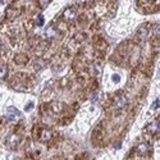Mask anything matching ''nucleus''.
Returning <instances> with one entry per match:
<instances>
[{"mask_svg":"<svg viewBox=\"0 0 160 160\" xmlns=\"http://www.w3.org/2000/svg\"><path fill=\"white\" fill-rule=\"evenodd\" d=\"M149 150H150V147L147 143H140L138 146H137V152L140 154V155H146L147 152H149Z\"/></svg>","mask_w":160,"mask_h":160,"instance_id":"nucleus-7","label":"nucleus"},{"mask_svg":"<svg viewBox=\"0 0 160 160\" xmlns=\"http://www.w3.org/2000/svg\"><path fill=\"white\" fill-rule=\"evenodd\" d=\"M158 129H159V124H158V122H152V123H150L149 126L146 127V131H147L149 133H151V134L156 133V132H158Z\"/></svg>","mask_w":160,"mask_h":160,"instance_id":"nucleus-8","label":"nucleus"},{"mask_svg":"<svg viewBox=\"0 0 160 160\" xmlns=\"http://www.w3.org/2000/svg\"><path fill=\"white\" fill-rule=\"evenodd\" d=\"M44 24V17H42V14H38V17H37V26H42Z\"/></svg>","mask_w":160,"mask_h":160,"instance_id":"nucleus-13","label":"nucleus"},{"mask_svg":"<svg viewBox=\"0 0 160 160\" xmlns=\"http://www.w3.org/2000/svg\"><path fill=\"white\" fill-rule=\"evenodd\" d=\"M111 79H113L114 82H119L120 77H119V74H113V76H111Z\"/></svg>","mask_w":160,"mask_h":160,"instance_id":"nucleus-14","label":"nucleus"},{"mask_svg":"<svg viewBox=\"0 0 160 160\" xmlns=\"http://www.w3.org/2000/svg\"><path fill=\"white\" fill-rule=\"evenodd\" d=\"M56 36V30L54 28V26H49V27L45 30V37L46 38H54Z\"/></svg>","mask_w":160,"mask_h":160,"instance_id":"nucleus-6","label":"nucleus"},{"mask_svg":"<svg viewBox=\"0 0 160 160\" xmlns=\"http://www.w3.org/2000/svg\"><path fill=\"white\" fill-rule=\"evenodd\" d=\"M6 72H8V67L6 64H0V79L4 78L6 76Z\"/></svg>","mask_w":160,"mask_h":160,"instance_id":"nucleus-11","label":"nucleus"},{"mask_svg":"<svg viewBox=\"0 0 160 160\" xmlns=\"http://www.w3.org/2000/svg\"><path fill=\"white\" fill-rule=\"evenodd\" d=\"M63 15H64V18H65L67 21H73V19L77 17V12H76L74 8H67L65 10H64Z\"/></svg>","mask_w":160,"mask_h":160,"instance_id":"nucleus-5","label":"nucleus"},{"mask_svg":"<svg viewBox=\"0 0 160 160\" xmlns=\"http://www.w3.org/2000/svg\"><path fill=\"white\" fill-rule=\"evenodd\" d=\"M22 115V113L18 110L17 108H13V106H9L6 109V119L10 120V122H14L17 118H19Z\"/></svg>","mask_w":160,"mask_h":160,"instance_id":"nucleus-1","label":"nucleus"},{"mask_svg":"<svg viewBox=\"0 0 160 160\" xmlns=\"http://www.w3.org/2000/svg\"><path fill=\"white\" fill-rule=\"evenodd\" d=\"M6 142H8V145L10 146L12 149H15V147L19 145V142H21V137H19L18 134H15V133L14 134H10Z\"/></svg>","mask_w":160,"mask_h":160,"instance_id":"nucleus-3","label":"nucleus"},{"mask_svg":"<svg viewBox=\"0 0 160 160\" xmlns=\"http://www.w3.org/2000/svg\"><path fill=\"white\" fill-rule=\"evenodd\" d=\"M42 67H44V62H42V60H37V62L36 63H35V69H41V68H42Z\"/></svg>","mask_w":160,"mask_h":160,"instance_id":"nucleus-12","label":"nucleus"},{"mask_svg":"<svg viewBox=\"0 0 160 160\" xmlns=\"http://www.w3.org/2000/svg\"><path fill=\"white\" fill-rule=\"evenodd\" d=\"M32 108H33V102H28V105L26 106V111H30Z\"/></svg>","mask_w":160,"mask_h":160,"instance_id":"nucleus-16","label":"nucleus"},{"mask_svg":"<svg viewBox=\"0 0 160 160\" xmlns=\"http://www.w3.org/2000/svg\"><path fill=\"white\" fill-rule=\"evenodd\" d=\"M62 109H63L62 102H53V104H51V110H53V113H60Z\"/></svg>","mask_w":160,"mask_h":160,"instance_id":"nucleus-10","label":"nucleus"},{"mask_svg":"<svg viewBox=\"0 0 160 160\" xmlns=\"http://www.w3.org/2000/svg\"><path fill=\"white\" fill-rule=\"evenodd\" d=\"M51 138V132L47 129H44L42 132H41V136H40V140L44 141V142H46V141H49Z\"/></svg>","mask_w":160,"mask_h":160,"instance_id":"nucleus-9","label":"nucleus"},{"mask_svg":"<svg viewBox=\"0 0 160 160\" xmlns=\"http://www.w3.org/2000/svg\"><path fill=\"white\" fill-rule=\"evenodd\" d=\"M147 36H149V26L142 24L138 30H137V37L143 41V40H146L147 38Z\"/></svg>","mask_w":160,"mask_h":160,"instance_id":"nucleus-2","label":"nucleus"},{"mask_svg":"<svg viewBox=\"0 0 160 160\" xmlns=\"http://www.w3.org/2000/svg\"><path fill=\"white\" fill-rule=\"evenodd\" d=\"M158 106H159V100H155V101H154V104H152V106H151V109H152V110H155V109H158Z\"/></svg>","mask_w":160,"mask_h":160,"instance_id":"nucleus-15","label":"nucleus"},{"mask_svg":"<svg viewBox=\"0 0 160 160\" xmlns=\"http://www.w3.org/2000/svg\"><path fill=\"white\" fill-rule=\"evenodd\" d=\"M114 105H115V108H118V109H122L123 106H126L127 105V97L124 95L117 96L115 100H114Z\"/></svg>","mask_w":160,"mask_h":160,"instance_id":"nucleus-4","label":"nucleus"}]
</instances>
